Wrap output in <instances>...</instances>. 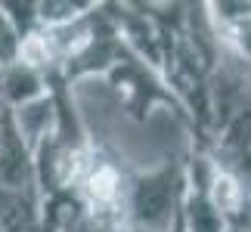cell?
<instances>
[{
  "instance_id": "6",
  "label": "cell",
  "mask_w": 251,
  "mask_h": 232,
  "mask_svg": "<svg viewBox=\"0 0 251 232\" xmlns=\"http://www.w3.org/2000/svg\"><path fill=\"white\" fill-rule=\"evenodd\" d=\"M127 232H143V229H127Z\"/></svg>"
},
{
  "instance_id": "3",
  "label": "cell",
  "mask_w": 251,
  "mask_h": 232,
  "mask_svg": "<svg viewBox=\"0 0 251 232\" xmlns=\"http://www.w3.org/2000/svg\"><path fill=\"white\" fill-rule=\"evenodd\" d=\"M19 50H22V34L16 31L9 13H3V6H0V69L19 62Z\"/></svg>"
},
{
  "instance_id": "7",
  "label": "cell",
  "mask_w": 251,
  "mask_h": 232,
  "mask_svg": "<svg viewBox=\"0 0 251 232\" xmlns=\"http://www.w3.org/2000/svg\"><path fill=\"white\" fill-rule=\"evenodd\" d=\"M0 77H3V69H0Z\"/></svg>"
},
{
  "instance_id": "4",
  "label": "cell",
  "mask_w": 251,
  "mask_h": 232,
  "mask_svg": "<svg viewBox=\"0 0 251 232\" xmlns=\"http://www.w3.org/2000/svg\"><path fill=\"white\" fill-rule=\"evenodd\" d=\"M65 232H105V229L96 223V220H90L87 214H78V217H75V223L65 226Z\"/></svg>"
},
{
  "instance_id": "2",
  "label": "cell",
  "mask_w": 251,
  "mask_h": 232,
  "mask_svg": "<svg viewBox=\"0 0 251 232\" xmlns=\"http://www.w3.org/2000/svg\"><path fill=\"white\" fill-rule=\"evenodd\" d=\"M0 93H3L6 109H25L34 99H44V81L37 77V71L25 59H19L3 69L0 77Z\"/></svg>"
},
{
  "instance_id": "1",
  "label": "cell",
  "mask_w": 251,
  "mask_h": 232,
  "mask_svg": "<svg viewBox=\"0 0 251 232\" xmlns=\"http://www.w3.org/2000/svg\"><path fill=\"white\" fill-rule=\"evenodd\" d=\"M183 192H186V173H183V164L177 161L137 177L130 186L133 229H143V232L168 229L183 201Z\"/></svg>"
},
{
  "instance_id": "5",
  "label": "cell",
  "mask_w": 251,
  "mask_h": 232,
  "mask_svg": "<svg viewBox=\"0 0 251 232\" xmlns=\"http://www.w3.org/2000/svg\"><path fill=\"white\" fill-rule=\"evenodd\" d=\"M168 232H186V223H183V210H180V208H177V214H174Z\"/></svg>"
}]
</instances>
